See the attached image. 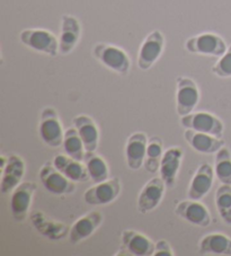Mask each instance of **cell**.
I'll use <instances>...</instances> for the list:
<instances>
[{
  "label": "cell",
  "instance_id": "obj_5",
  "mask_svg": "<svg viewBox=\"0 0 231 256\" xmlns=\"http://www.w3.org/2000/svg\"><path fill=\"white\" fill-rule=\"evenodd\" d=\"M122 191V183L118 178H113L96 183L84 193V201L88 206H108L118 200Z\"/></svg>",
  "mask_w": 231,
  "mask_h": 256
},
{
  "label": "cell",
  "instance_id": "obj_25",
  "mask_svg": "<svg viewBox=\"0 0 231 256\" xmlns=\"http://www.w3.org/2000/svg\"><path fill=\"white\" fill-rule=\"evenodd\" d=\"M82 162L86 166L90 180L94 184L104 182V180L110 178V168L108 162H105L103 157L97 155L96 152H86Z\"/></svg>",
  "mask_w": 231,
  "mask_h": 256
},
{
  "label": "cell",
  "instance_id": "obj_7",
  "mask_svg": "<svg viewBox=\"0 0 231 256\" xmlns=\"http://www.w3.org/2000/svg\"><path fill=\"white\" fill-rule=\"evenodd\" d=\"M180 126L185 129H190L202 134H211L221 138L224 136V124L221 118L208 112L190 113L188 116H182Z\"/></svg>",
  "mask_w": 231,
  "mask_h": 256
},
{
  "label": "cell",
  "instance_id": "obj_12",
  "mask_svg": "<svg viewBox=\"0 0 231 256\" xmlns=\"http://www.w3.org/2000/svg\"><path fill=\"white\" fill-rule=\"evenodd\" d=\"M103 222L104 214L100 211L94 210L84 214L82 217L76 220L72 224V226H70V232L68 236L70 244L78 245L88 240L103 224Z\"/></svg>",
  "mask_w": 231,
  "mask_h": 256
},
{
  "label": "cell",
  "instance_id": "obj_10",
  "mask_svg": "<svg viewBox=\"0 0 231 256\" xmlns=\"http://www.w3.org/2000/svg\"><path fill=\"white\" fill-rule=\"evenodd\" d=\"M167 185L162 178H154L146 182L138 196L136 209L141 214H146L157 209L165 196Z\"/></svg>",
  "mask_w": 231,
  "mask_h": 256
},
{
  "label": "cell",
  "instance_id": "obj_17",
  "mask_svg": "<svg viewBox=\"0 0 231 256\" xmlns=\"http://www.w3.org/2000/svg\"><path fill=\"white\" fill-rule=\"evenodd\" d=\"M184 158V150L178 146H172L164 152V155L159 166V174L167 188H172L176 184L182 160Z\"/></svg>",
  "mask_w": 231,
  "mask_h": 256
},
{
  "label": "cell",
  "instance_id": "obj_29",
  "mask_svg": "<svg viewBox=\"0 0 231 256\" xmlns=\"http://www.w3.org/2000/svg\"><path fill=\"white\" fill-rule=\"evenodd\" d=\"M214 174L221 184L231 185V152L228 147L224 146L216 154Z\"/></svg>",
  "mask_w": 231,
  "mask_h": 256
},
{
  "label": "cell",
  "instance_id": "obj_1",
  "mask_svg": "<svg viewBox=\"0 0 231 256\" xmlns=\"http://www.w3.org/2000/svg\"><path fill=\"white\" fill-rule=\"evenodd\" d=\"M92 54L96 60L115 74L126 76L130 72V56L120 46L110 43H97L92 48Z\"/></svg>",
  "mask_w": 231,
  "mask_h": 256
},
{
  "label": "cell",
  "instance_id": "obj_19",
  "mask_svg": "<svg viewBox=\"0 0 231 256\" xmlns=\"http://www.w3.org/2000/svg\"><path fill=\"white\" fill-rule=\"evenodd\" d=\"M214 168L210 164L203 162L200 165L188 185V198L198 201L202 200L211 191L213 182H214Z\"/></svg>",
  "mask_w": 231,
  "mask_h": 256
},
{
  "label": "cell",
  "instance_id": "obj_31",
  "mask_svg": "<svg viewBox=\"0 0 231 256\" xmlns=\"http://www.w3.org/2000/svg\"><path fill=\"white\" fill-rule=\"evenodd\" d=\"M174 250H172L170 242L166 240H159L154 242V250L152 256H174Z\"/></svg>",
  "mask_w": 231,
  "mask_h": 256
},
{
  "label": "cell",
  "instance_id": "obj_26",
  "mask_svg": "<svg viewBox=\"0 0 231 256\" xmlns=\"http://www.w3.org/2000/svg\"><path fill=\"white\" fill-rule=\"evenodd\" d=\"M164 142L162 139L158 136H154L148 140L146 146V154L144 167L150 174H154L159 172V166L164 155Z\"/></svg>",
  "mask_w": 231,
  "mask_h": 256
},
{
  "label": "cell",
  "instance_id": "obj_18",
  "mask_svg": "<svg viewBox=\"0 0 231 256\" xmlns=\"http://www.w3.org/2000/svg\"><path fill=\"white\" fill-rule=\"evenodd\" d=\"M148 140L144 132H134L128 138L124 154L126 165L131 170H139L144 167Z\"/></svg>",
  "mask_w": 231,
  "mask_h": 256
},
{
  "label": "cell",
  "instance_id": "obj_16",
  "mask_svg": "<svg viewBox=\"0 0 231 256\" xmlns=\"http://www.w3.org/2000/svg\"><path fill=\"white\" fill-rule=\"evenodd\" d=\"M26 165L23 158L18 155L8 156L7 164L2 167V182H0V191L2 194L12 193L23 180L25 175Z\"/></svg>",
  "mask_w": 231,
  "mask_h": 256
},
{
  "label": "cell",
  "instance_id": "obj_28",
  "mask_svg": "<svg viewBox=\"0 0 231 256\" xmlns=\"http://www.w3.org/2000/svg\"><path fill=\"white\" fill-rule=\"evenodd\" d=\"M214 203L222 222L226 226H231V185L221 184L216 188Z\"/></svg>",
  "mask_w": 231,
  "mask_h": 256
},
{
  "label": "cell",
  "instance_id": "obj_2",
  "mask_svg": "<svg viewBox=\"0 0 231 256\" xmlns=\"http://www.w3.org/2000/svg\"><path fill=\"white\" fill-rule=\"evenodd\" d=\"M20 41L38 54L48 56L59 54V38L44 28H25L20 33Z\"/></svg>",
  "mask_w": 231,
  "mask_h": 256
},
{
  "label": "cell",
  "instance_id": "obj_4",
  "mask_svg": "<svg viewBox=\"0 0 231 256\" xmlns=\"http://www.w3.org/2000/svg\"><path fill=\"white\" fill-rule=\"evenodd\" d=\"M165 50V36L159 30H154L146 35L141 43L138 54L136 64L142 72H146L160 59Z\"/></svg>",
  "mask_w": 231,
  "mask_h": 256
},
{
  "label": "cell",
  "instance_id": "obj_9",
  "mask_svg": "<svg viewBox=\"0 0 231 256\" xmlns=\"http://www.w3.org/2000/svg\"><path fill=\"white\" fill-rule=\"evenodd\" d=\"M43 188L54 196H68L76 191V183L66 178L53 164H46L38 172Z\"/></svg>",
  "mask_w": 231,
  "mask_h": 256
},
{
  "label": "cell",
  "instance_id": "obj_8",
  "mask_svg": "<svg viewBox=\"0 0 231 256\" xmlns=\"http://www.w3.org/2000/svg\"><path fill=\"white\" fill-rule=\"evenodd\" d=\"M200 90L192 78L178 77L176 80V112L185 116L193 113L200 102Z\"/></svg>",
  "mask_w": 231,
  "mask_h": 256
},
{
  "label": "cell",
  "instance_id": "obj_24",
  "mask_svg": "<svg viewBox=\"0 0 231 256\" xmlns=\"http://www.w3.org/2000/svg\"><path fill=\"white\" fill-rule=\"evenodd\" d=\"M198 247L201 255L231 256V238L221 232H211L203 236Z\"/></svg>",
  "mask_w": 231,
  "mask_h": 256
},
{
  "label": "cell",
  "instance_id": "obj_23",
  "mask_svg": "<svg viewBox=\"0 0 231 256\" xmlns=\"http://www.w3.org/2000/svg\"><path fill=\"white\" fill-rule=\"evenodd\" d=\"M52 164L64 174L66 178L74 183H86L90 180L84 162L76 160L66 154H59L53 158Z\"/></svg>",
  "mask_w": 231,
  "mask_h": 256
},
{
  "label": "cell",
  "instance_id": "obj_13",
  "mask_svg": "<svg viewBox=\"0 0 231 256\" xmlns=\"http://www.w3.org/2000/svg\"><path fill=\"white\" fill-rule=\"evenodd\" d=\"M175 214L193 226L206 228L211 224V214L202 202L198 200H184L176 204Z\"/></svg>",
  "mask_w": 231,
  "mask_h": 256
},
{
  "label": "cell",
  "instance_id": "obj_14",
  "mask_svg": "<svg viewBox=\"0 0 231 256\" xmlns=\"http://www.w3.org/2000/svg\"><path fill=\"white\" fill-rule=\"evenodd\" d=\"M30 220L35 230L40 235L48 238V240L58 242L69 236L70 226L64 222H56V220L50 218L42 211H33L30 214Z\"/></svg>",
  "mask_w": 231,
  "mask_h": 256
},
{
  "label": "cell",
  "instance_id": "obj_15",
  "mask_svg": "<svg viewBox=\"0 0 231 256\" xmlns=\"http://www.w3.org/2000/svg\"><path fill=\"white\" fill-rule=\"evenodd\" d=\"M82 38V25L77 17L64 15L61 18L59 35V54L68 56L74 50Z\"/></svg>",
  "mask_w": 231,
  "mask_h": 256
},
{
  "label": "cell",
  "instance_id": "obj_6",
  "mask_svg": "<svg viewBox=\"0 0 231 256\" xmlns=\"http://www.w3.org/2000/svg\"><path fill=\"white\" fill-rule=\"evenodd\" d=\"M185 48L193 54L220 58L228 48L220 35L216 33H201L186 40Z\"/></svg>",
  "mask_w": 231,
  "mask_h": 256
},
{
  "label": "cell",
  "instance_id": "obj_11",
  "mask_svg": "<svg viewBox=\"0 0 231 256\" xmlns=\"http://www.w3.org/2000/svg\"><path fill=\"white\" fill-rule=\"evenodd\" d=\"M38 185L30 180L22 182L10 196V211L16 222H23L26 220L32 206L34 193L36 192Z\"/></svg>",
  "mask_w": 231,
  "mask_h": 256
},
{
  "label": "cell",
  "instance_id": "obj_30",
  "mask_svg": "<svg viewBox=\"0 0 231 256\" xmlns=\"http://www.w3.org/2000/svg\"><path fill=\"white\" fill-rule=\"evenodd\" d=\"M211 72L213 74L220 78L231 77V46H228L226 51L222 54L219 60L213 66Z\"/></svg>",
  "mask_w": 231,
  "mask_h": 256
},
{
  "label": "cell",
  "instance_id": "obj_21",
  "mask_svg": "<svg viewBox=\"0 0 231 256\" xmlns=\"http://www.w3.org/2000/svg\"><path fill=\"white\" fill-rule=\"evenodd\" d=\"M184 139L190 148L203 155L216 154L224 146V141L221 138L190 129H185Z\"/></svg>",
  "mask_w": 231,
  "mask_h": 256
},
{
  "label": "cell",
  "instance_id": "obj_27",
  "mask_svg": "<svg viewBox=\"0 0 231 256\" xmlns=\"http://www.w3.org/2000/svg\"><path fill=\"white\" fill-rule=\"evenodd\" d=\"M62 148H64L66 155L74 158L76 160L82 162L84 158H85V146H84L82 140L80 136H79L78 131L76 130V128L74 126L64 131V144H62Z\"/></svg>",
  "mask_w": 231,
  "mask_h": 256
},
{
  "label": "cell",
  "instance_id": "obj_22",
  "mask_svg": "<svg viewBox=\"0 0 231 256\" xmlns=\"http://www.w3.org/2000/svg\"><path fill=\"white\" fill-rule=\"evenodd\" d=\"M72 126L78 131L86 152H95L100 144V130L96 122L85 114H80L72 118Z\"/></svg>",
  "mask_w": 231,
  "mask_h": 256
},
{
  "label": "cell",
  "instance_id": "obj_20",
  "mask_svg": "<svg viewBox=\"0 0 231 256\" xmlns=\"http://www.w3.org/2000/svg\"><path fill=\"white\" fill-rule=\"evenodd\" d=\"M121 245L126 253L134 256H152L154 242L148 236L133 229H126L121 234Z\"/></svg>",
  "mask_w": 231,
  "mask_h": 256
},
{
  "label": "cell",
  "instance_id": "obj_3",
  "mask_svg": "<svg viewBox=\"0 0 231 256\" xmlns=\"http://www.w3.org/2000/svg\"><path fill=\"white\" fill-rule=\"evenodd\" d=\"M38 136L44 144L51 148L62 147L64 138L59 114L53 108H43L40 116Z\"/></svg>",
  "mask_w": 231,
  "mask_h": 256
}]
</instances>
